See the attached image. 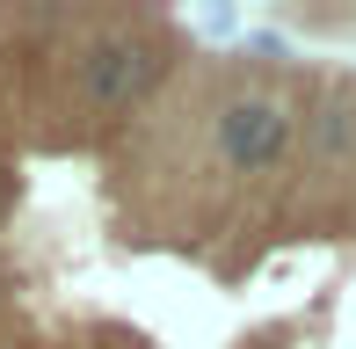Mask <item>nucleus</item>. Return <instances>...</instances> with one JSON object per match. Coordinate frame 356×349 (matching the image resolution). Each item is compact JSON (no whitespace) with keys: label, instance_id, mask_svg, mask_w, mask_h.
<instances>
[{"label":"nucleus","instance_id":"f257e3e1","mask_svg":"<svg viewBox=\"0 0 356 349\" xmlns=\"http://www.w3.org/2000/svg\"><path fill=\"white\" fill-rule=\"evenodd\" d=\"M175 66V37L153 15H73L66 95L80 117H131Z\"/></svg>","mask_w":356,"mask_h":349},{"label":"nucleus","instance_id":"f03ea898","mask_svg":"<svg viewBox=\"0 0 356 349\" xmlns=\"http://www.w3.org/2000/svg\"><path fill=\"white\" fill-rule=\"evenodd\" d=\"M298 146V109L277 88L240 81L211 102V161L225 174H277Z\"/></svg>","mask_w":356,"mask_h":349},{"label":"nucleus","instance_id":"7ed1b4c3","mask_svg":"<svg viewBox=\"0 0 356 349\" xmlns=\"http://www.w3.org/2000/svg\"><path fill=\"white\" fill-rule=\"evenodd\" d=\"M305 161L320 168H349L356 161V88H320L305 102Z\"/></svg>","mask_w":356,"mask_h":349}]
</instances>
